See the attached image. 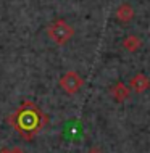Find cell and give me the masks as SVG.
Segmentation results:
<instances>
[{
    "label": "cell",
    "instance_id": "5",
    "mask_svg": "<svg viewBox=\"0 0 150 153\" xmlns=\"http://www.w3.org/2000/svg\"><path fill=\"white\" fill-rule=\"evenodd\" d=\"M110 95H111V98L116 102V103H123L124 100H128V97H129V94H131V90H129V87L124 82L121 81H116L113 85L110 87Z\"/></svg>",
    "mask_w": 150,
    "mask_h": 153
},
{
    "label": "cell",
    "instance_id": "6",
    "mask_svg": "<svg viewBox=\"0 0 150 153\" xmlns=\"http://www.w3.org/2000/svg\"><path fill=\"white\" fill-rule=\"evenodd\" d=\"M136 11L129 3H121L118 8H116V19L119 23H129L132 18H134Z\"/></svg>",
    "mask_w": 150,
    "mask_h": 153
},
{
    "label": "cell",
    "instance_id": "1",
    "mask_svg": "<svg viewBox=\"0 0 150 153\" xmlns=\"http://www.w3.org/2000/svg\"><path fill=\"white\" fill-rule=\"evenodd\" d=\"M47 36L55 45L61 47V45H66L74 37V27L66 19L60 18V19H55V21H52L49 24Z\"/></svg>",
    "mask_w": 150,
    "mask_h": 153
},
{
    "label": "cell",
    "instance_id": "8",
    "mask_svg": "<svg viewBox=\"0 0 150 153\" xmlns=\"http://www.w3.org/2000/svg\"><path fill=\"white\" fill-rule=\"evenodd\" d=\"M87 153H102V152H100L99 148H90V150L87 152Z\"/></svg>",
    "mask_w": 150,
    "mask_h": 153
},
{
    "label": "cell",
    "instance_id": "2",
    "mask_svg": "<svg viewBox=\"0 0 150 153\" xmlns=\"http://www.w3.org/2000/svg\"><path fill=\"white\" fill-rule=\"evenodd\" d=\"M15 116H18V131L23 132V134L24 131H29V137H31L37 131L36 127L39 126L40 116H44V114H40L31 103H26V106L19 110V113L15 114Z\"/></svg>",
    "mask_w": 150,
    "mask_h": 153
},
{
    "label": "cell",
    "instance_id": "4",
    "mask_svg": "<svg viewBox=\"0 0 150 153\" xmlns=\"http://www.w3.org/2000/svg\"><path fill=\"white\" fill-rule=\"evenodd\" d=\"M129 90L136 94H144L150 89V77L145 73H136L134 76L129 79Z\"/></svg>",
    "mask_w": 150,
    "mask_h": 153
},
{
    "label": "cell",
    "instance_id": "7",
    "mask_svg": "<svg viewBox=\"0 0 150 153\" xmlns=\"http://www.w3.org/2000/svg\"><path fill=\"white\" fill-rule=\"evenodd\" d=\"M121 45H123V48H124L126 52H129V53H136V52L140 50V47H142V40H140L139 36L131 34V36H126V37H124Z\"/></svg>",
    "mask_w": 150,
    "mask_h": 153
},
{
    "label": "cell",
    "instance_id": "3",
    "mask_svg": "<svg viewBox=\"0 0 150 153\" xmlns=\"http://www.w3.org/2000/svg\"><path fill=\"white\" fill-rule=\"evenodd\" d=\"M58 84H60L61 90L68 95H74L78 94L79 90L84 85V79L78 71H66L65 74H61L60 79H58Z\"/></svg>",
    "mask_w": 150,
    "mask_h": 153
}]
</instances>
